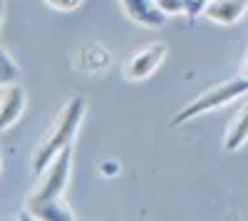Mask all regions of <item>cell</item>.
Wrapping results in <instances>:
<instances>
[{"mask_svg":"<svg viewBox=\"0 0 248 221\" xmlns=\"http://www.w3.org/2000/svg\"><path fill=\"white\" fill-rule=\"evenodd\" d=\"M70 169H72V147L62 149L52 162L40 172V182L37 187L28 194V211L45 204V202H52V199H60L67 189V182H70Z\"/></svg>","mask_w":248,"mask_h":221,"instance_id":"3957f363","label":"cell"},{"mask_svg":"<svg viewBox=\"0 0 248 221\" xmlns=\"http://www.w3.org/2000/svg\"><path fill=\"white\" fill-rule=\"evenodd\" d=\"M119 3L124 15L141 28H161L167 23V15L161 13L156 0H119Z\"/></svg>","mask_w":248,"mask_h":221,"instance_id":"5b68a950","label":"cell"},{"mask_svg":"<svg viewBox=\"0 0 248 221\" xmlns=\"http://www.w3.org/2000/svg\"><path fill=\"white\" fill-rule=\"evenodd\" d=\"M17 77H20L17 63L5 52V47L0 45V90L8 87V85H13V82H17Z\"/></svg>","mask_w":248,"mask_h":221,"instance_id":"30bf717a","label":"cell"},{"mask_svg":"<svg viewBox=\"0 0 248 221\" xmlns=\"http://www.w3.org/2000/svg\"><path fill=\"white\" fill-rule=\"evenodd\" d=\"M241 75H243V77H248V50H246V55H243V63H241Z\"/></svg>","mask_w":248,"mask_h":221,"instance_id":"9a60e30c","label":"cell"},{"mask_svg":"<svg viewBox=\"0 0 248 221\" xmlns=\"http://www.w3.org/2000/svg\"><path fill=\"white\" fill-rule=\"evenodd\" d=\"M30 214L35 219H43V221H72L75 211L65 204V199H52V202H45L35 209H30Z\"/></svg>","mask_w":248,"mask_h":221,"instance_id":"9c48e42d","label":"cell"},{"mask_svg":"<svg viewBox=\"0 0 248 221\" xmlns=\"http://www.w3.org/2000/svg\"><path fill=\"white\" fill-rule=\"evenodd\" d=\"M82 117H85V99L82 97L70 99V102L60 110L52 129L47 132V137L43 139V144H40L37 152H35V159H32L35 174L43 172L62 149L72 147V139H75V134H77V129L82 125Z\"/></svg>","mask_w":248,"mask_h":221,"instance_id":"6da1fadb","label":"cell"},{"mask_svg":"<svg viewBox=\"0 0 248 221\" xmlns=\"http://www.w3.org/2000/svg\"><path fill=\"white\" fill-rule=\"evenodd\" d=\"M3 17H5V0H0V25H3Z\"/></svg>","mask_w":248,"mask_h":221,"instance_id":"2e32d148","label":"cell"},{"mask_svg":"<svg viewBox=\"0 0 248 221\" xmlns=\"http://www.w3.org/2000/svg\"><path fill=\"white\" fill-rule=\"evenodd\" d=\"M246 142H248V99L241 105V110L236 112V117L231 119L229 129H226L223 149L226 152H238Z\"/></svg>","mask_w":248,"mask_h":221,"instance_id":"ba28073f","label":"cell"},{"mask_svg":"<svg viewBox=\"0 0 248 221\" xmlns=\"http://www.w3.org/2000/svg\"><path fill=\"white\" fill-rule=\"evenodd\" d=\"M248 10V0H209L203 17L216 25H236Z\"/></svg>","mask_w":248,"mask_h":221,"instance_id":"52a82bcc","label":"cell"},{"mask_svg":"<svg viewBox=\"0 0 248 221\" xmlns=\"http://www.w3.org/2000/svg\"><path fill=\"white\" fill-rule=\"evenodd\" d=\"M206 5H209V0H184V8H186V15H189V17L203 15Z\"/></svg>","mask_w":248,"mask_h":221,"instance_id":"7c38bea8","label":"cell"},{"mask_svg":"<svg viewBox=\"0 0 248 221\" xmlns=\"http://www.w3.org/2000/svg\"><path fill=\"white\" fill-rule=\"evenodd\" d=\"M169 55V47L164 45V43H152L147 47H141L137 50L129 60H127V65H124V77L127 79H134V82H139V79H147L149 75H154L161 63L167 60Z\"/></svg>","mask_w":248,"mask_h":221,"instance_id":"277c9868","label":"cell"},{"mask_svg":"<svg viewBox=\"0 0 248 221\" xmlns=\"http://www.w3.org/2000/svg\"><path fill=\"white\" fill-rule=\"evenodd\" d=\"M45 3H47L50 8L60 10V13H67V10L79 8V5H82V0H45Z\"/></svg>","mask_w":248,"mask_h":221,"instance_id":"4fadbf2b","label":"cell"},{"mask_svg":"<svg viewBox=\"0 0 248 221\" xmlns=\"http://www.w3.org/2000/svg\"><path fill=\"white\" fill-rule=\"evenodd\" d=\"M99 172H102V176H117L119 174V164L117 162H102Z\"/></svg>","mask_w":248,"mask_h":221,"instance_id":"5bb4252c","label":"cell"},{"mask_svg":"<svg viewBox=\"0 0 248 221\" xmlns=\"http://www.w3.org/2000/svg\"><path fill=\"white\" fill-rule=\"evenodd\" d=\"M156 5L161 8V13L171 17V15H186V8H184V0H156Z\"/></svg>","mask_w":248,"mask_h":221,"instance_id":"8fae6325","label":"cell"},{"mask_svg":"<svg viewBox=\"0 0 248 221\" xmlns=\"http://www.w3.org/2000/svg\"><path fill=\"white\" fill-rule=\"evenodd\" d=\"M25 110V90L17 82L0 90V134L10 129Z\"/></svg>","mask_w":248,"mask_h":221,"instance_id":"8992f818","label":"cell"},{"mask_svg":"<svg viewBox=\"0 0 248 221\" xmlns=\"http://www.w3.org/2000/svg\"><path fill=\"white\" fill-rule=\"evenodd\" d=\"M246 95H248V77H243V75L233 77V79H226V82H218L211 90H206L199 97H194L184 110H179L171 119V127H179V125L189 122V119H194V117H201L206 112L221 110V107L236 102L238 97H246Z\"/></svg>","mask_w":248,"mask_h":221,"instance_id":"7a4b0ae2","label":"cell"}]
</instances>
